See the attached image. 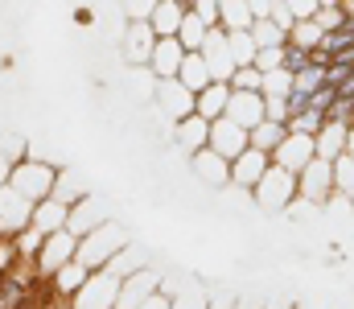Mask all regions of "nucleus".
Listing matches in <instances>:
<instances>
[{
  "label": "nucleus",
  "instance_id": "8",
  "mask_svg": "<svg viewBox=\"0 0 354 309\" xmlns=\"http://www.w3.org/2000/svg\"><path fill=\"white\" fill-rule=\"evenodd\" d=\"M268 165H272V153L264 149H256V144H248L235 161H231V186H239V190H256L260 186V178L268 174Z\"/></svg>",
  "mask_w": 354,
  "mask_h": 309
},
{
  "label": "nucleus",
  "instance_id": "13",
  "mask_svg": "<svg viewBox=\"0 0 354 309\" xmlns=\"http://www.w3.org/2000/svg\"><path fill=\"white\" fill-rule=\"evenodd\" d=\"M313 157H317V153H313V136H301V132H288V136L276 144V153H272V161L284 165V169H292V174H301Z\"/></svg>",
  "mask_w": 354,
  "mask_h": 309
},
{
  "label": "nucleus",
  "instance_id": "18",
  "mask_svg": "<svg viewBox=\"0 0 354 309\" xmlns=\"http://www.w3.org/2000/svg\"><path fill=\"white\" fill-rule=\"evenodd\" d=\"M185 12H189V0H157L153 12H149V25H153L157 37H177Z\"/></svg>",
  "mask_w": 354,
  "mask_h": 309
},
{
  "label": "nucleus",
  "instance_id": "15",
  "mask_svg": "<svg viewBox=\"0 0 354 309\" xmlns=\"http://www.w3.org/2000/svg\"><path fill=\"white\" fill-rule=\"evenodd\" d=\"M157 107L169 115V120H185V115H194V91L189 87H181L177 79H157Z\"/></svg>",
  "mask_w": 354,
  "mask_h": 309
},
{
  "label": "nucleus",
  "instance_id": "32",
  "mask_svg": "<svg viewBox=\"0 0 354 309\" xmlns=\"http://www.w3.org/2000/svg\"><path fill=\"white\" fill-rule=\"evenodd\" d=\"M252 37H256L260 50H264V46H284V41H288V29L276 25L272 17H256V21H252Z\"/></svg>",
  "mask_w": 354,
  "mask_h": 309
},
{
  "label": "nucleus",
  "instance_id": "23",
  "mask_svg": "<svg viewBox=\"0 0 354 309\" xmlns=\"http://www.w3.org/2000/svg\"><path fill=\"white\" fill-rule=\"evenodd\" d=\"M87 277H91L87 264H83V260H71V264H62L54 277H46V285H50V293H54V297H66V301H71V297L87 285Z\"/></svg>",
  "mask_w": 354,
  "mask_h": 309
},
{
  "label": "nucleus",
  "instance_id": "20",
  "mask_svg": "<svg viewBox=\"0 0 354 309\" xmlns=\"http://www.w3.org/2000/svg\"><path fill=\"white\" fill-rule=\"evenodd\" d=\"M346 140H351V124H342V120H326V128L313 136V153H317L322 161H338V157L346 153Z\"/></svg>",
  "mask_w": 354,
  "mask_h": 309
},
{
  "label": "nucleus",
  "instance_id": "17",
  "mask_svg": "<svg viewBox=\"0 0 354 309\" xmlns=\"http://www.w3.org/2000/svg\"><path fill=\"white\" fill-rule=\"evenodd\" d=\"M157 293V277L153 272H128L124 281H120V297H115V309H140L149 297Z\"/></svg>",
  "mask_w": 354,
  "mask_h": 309
},
{
  "label": "nucleus",
  "instance_id": "51",
  "mask_svg": "<svg viewBox=\"0 0 354 309\" xmlns=\"http://www.w3.org/2000/svg\"><path fill=\"white\" fill-rule=\"evenodd\" d=\"M342 12H346V17H354V0H342Z\"/></svg>",
  "mask_w": 354,
  "mask_h": 309
},
{
  "label": "nucleus",
  "instance_id": "12",
  "mask_svg": "<svg viewBox=\"0 0 354 309\" xmlns=\"http://www.w3.org/2000/svg\"><path fill=\"white\" fill-rule=\"evenodd\" d=\"M202 58L210 66V79H231L235 75V58H231V46H227V29L214 25L206 33V46H202Z\"/></svg>",
  "mask_w": 354,
  "mask_h": 309
},
{
  "label": "nucleus",
  "instance_id": "38",
  "mask_svg": "<svg viewBox=\"0 0 354 309\" xmlns=\"http://www.w3.org/2000/svg\"><path fill=\"white\" fill-rule=\"evenodd\" d=\"M227 83H231V91H260L264 71H260V66H235V75H231Z\"/></svg>",
  "mask_w": 354,
  "mask_h": 309
},
{
  "label": "nucleus",
  "instance_id": "30",
  "mask_svg": "<svg viewBox=\"0 0 354 309\" xmlns=\"http://www.w3.org/2000/svg\"><path fill=\"white\" fill-rule=\"evenodd\" d=\"M248 136H252V144H256V149H264V153H276V144H280V140L288 136V124H276V120H260V124H256V128H252Z\"/></svg>",
  "mask_w": 354,
  "mask_h": 309
},
{
  "label": "nucleus",
  "instance_id": "11",
  "mask_svg": "<svg viewBox=\"0 0 354 309\" xmlns=\"http://www.w3.org/2000/svg\"><path fill=\"white\" fill-rule=\"evenodd\" d=\"M153 46H157V33H153V25H149V21H128L124 46H120L124 62H128V66H149V58H153Z\"/></svg>",
  "mask_w": 354,
  "mask_h": 309
},
{
  "label": "nucleus",
  "instance_id": "6",
  "mask_svg": "<svg viewBox=\"0 0 354 309\" xmlns=\"http://www.w3.org/2000/svg\"><path fill=\"white\" fill-rule=\"evenodd\" d=\"M120 281H124V277H115L111 268L91 272L87 285L71 297V309H111L115 306V297H120Z\"/></svg>",
  "mask_w": 354,
  "mask_h": 309
},
{
  "label": "nucleus",
  "instance_id": "47",
  "mask_svg": "<svg viewBox=\"0 0 354 309\" xmlns=\"http://www.w3.org/2000/svg\"><path fill=\"white\" fill-rule=\"evenodd\" d=\"M284 8H288L292 17H313V12H317V0H284Z\"/></svg>",
  "mask_w": 354,
  "mask_h": 309
},
{
  "label": "nucleus",
  "instance_id": "31",
  "mask_svg": "<svg viewBox=\"0 0 354 309\" xmlns=\"http://www.w3.org/2000/svg\"><path fill=\"white\" fill-rule=\"evenodd\" d=\"M206 33H210V25H206L198 12H185V21H181V29H177V41H181L185 50H202V46H206Z\"/></svg>",
  "mask_w": 354,
  "mask_h": 309
},
{
  "label": "nucleus",
  "instance_id": "7",
  "mask_svg": "<svg viewBox=\"0 0 354 309\" xmlns=\"http://www.w3.org/2000/svg\"><path fill=\"white\" fill-rule=\"evenodd\" d=\"M37 285H41V277H37L33 260H17V264L0 277V309H17Z\"/></svg>",
  "mask_w": 354,
  "mask_h": 309
},
{
  "label": "nucleus",
  "instance_id": "5",
  "mask_svg": "<svg viewBox=\"0 0 354 309\" xmlns=\"http://www.w3.org/2000/svg\"><path fill=\"white\" fill-rule=\"evenodd\" d=\"M75 252H79V239L62 227V231H50L46 239H41V247H37V256H33V268H37V277L46 281V277H54L62 264H71L75 260Z\"/></svg>",
  "mask_w": 354,
  "mask_h": 309
},
{
  "label": "nucleus",
  "instance_id": "21",
  "mask_svg": "<svg viewBox=\"0 0 354 309\" xmlns=\"http://www.w3.org/2000/svg\"><path fill=\"white\" fill-rule=\"evenodd\" d=\"M189 161H194V174H198L206 186H231V161H227V157H218L210 144H206V149H198Z\"/></svg>",
  "mask_w": 354,
  "mask_h": 309
},
{
  "label": "nucleus",
  "instance_id": "16",
  "mask_svg": "<svg viewBox=\"0 0 354 309\" xmlns=\"http://www.w3.org/2000/svg\"><path fill=\"white\" fill-rule=\"evenodd\" d=\"M103 223H107V206L99 203V198H87V194L71 206V214H66V231H71L75 239H83L87 231L103 227Z\"/></svg>",
  "mask_w": 354,
  "mask_h": 309
},
{
  "label": "nucleus",
  "instance_id": "48",
  "mask_svg": "<svg viewBox=\"0 0 354 309\" xmlns=\"http://www.w3.org/2000/svg\"><path fill=\"white\" fill-rule=\"evenodd\" d=\"M248 8H252V17H272L276 0H248Z\"/></svg>",
  "mask_w": 354,
  "mask_h": 309
},
{
  "label": "nucleus",
  "instance_id": "29",
  "mask_svg": "<svg viewBox=\"0 0 354 309\" xmlns=\"http://www.w3.org/2000/svg\"><path fill=\"white\" fill-rule=\"evenodd\" d=\"M288 41L313 54V50L322 46V29H317V21H313V17H297V21L288 25Z\"/></svg>",
  "mask_w": 354,
  "mask_h": 309
},
{
  "label": "nucleus",
  "instance_id": "54",
  "mask_svg": "<svg viewBox=\"0 0 354 309\" xmlns=\"http://www.w3.org/2000/svg\"><path fill=\"white\" fill-rule=\"evenodd\" d=\"M0 277H4V268H0Z\"/></svg>",
  "mask_w": 354,
  "mask_h": 309
},
{
  "label": "nucleus",
  "instance_id": "2",
  "mask_svg": "<svg viewBox=\"0 0 354 309\" xmlns=\"http://www.w3.org/2000/svg\"><path fill=\"white\" fill-rule=\"evenodd\" d=\"M252 198L264 206V210H288V206L297 203V174L272 161L268 174L260 178V186L252 190Z\"/></svg>",
  "mask_w": 354,
  "mask_h": 309
},
{
  "label": "nucleus",
  "instance_id": "24",
  "mask_svg": "<svg viewBox=\"0 0 354 309\" xmlns=\"http://www.w3.org/2000/svg\"><path fill=\"white\" fill-rule=\"evenodd\" d=\"M227 100H231V83H227V79H214V83H206V87L194 95V115L218 120V115L227 111Z\"/></svg>",
  "mask_w": 354,
  "mask_h": 309
},
{
  "label": "nucleus",
  "instance_id": "52",
  "mask_svg": "<svg viewBox=\"0 0 354 309\" xmlns=\"http://www.w3.org/2000/svg\"><path fill=\"white\" fill-rule=\"evenodd\" d=\"M346 153L354 157V124H351V140H346Z\"/></svg>",
  "mask_w": 354,
  "mask_h": 309
},
{
  "label": "nucleus",
  "instance_id": "36",
  "mask_svg": "<svg viewBox=\"0 0 354 309\" xmlns=\"http://www.w3.org/2000/svg\"><path fill=\"white\" fill-rule=\"evenodd\" d=\"M322 128H326V111H313V107H305L301 115L288 120V132H301V136H317Z\"/></svg>",
  "mask_w": 354,
  "mask_h": 309
},
{
  "label": "nucleus",
  "instance_id": "50",
  "mask_svg": "<svg viewBox=\"0 0 354 309\" xmlns=\"http://www.w3.org/2000/svg\"><path fill=\"white\" fill-rule=\"evenodd\" d=\"M8 174H12V165H8V161L0 157V186H8Z\"/></svg>",
  "mask_w": 354,
  "mask_h": 309
},
{
  "label": "nucleus",
  "instance_id": "34",
  "mask_svg": "<svg viewBox=\"0 0 354 309\" xmlns=\"http://www.w3.org/2000/svg\"><path fill=\"white\" fill-rule=\"evenodd\" d=\"M334 194H342L346 203H354V157L342 153L334 161Z\"/></svg>",
  "mask_w": 354,
  "mask_h": 309
},
{
  "label": "nucleus",
  "instance_id": "43",
  "mask_svg": "<svg viewBox=\"0 0 354 309\" xmlns=\"http://www.w3.org/2000/svg\"><path fill=\"white\" fill-rule=\"evenodd\" d=\"M50 297H54V293H50V285L41 281V285H37V289H33V293H29L17 309H50Z\"/></svg>",
  "mask_w": 354,
  "mask_h": 309
},
{
  "label": "nucleus",
  "instance_id": "19",
  "mask_svg": "<svg viewBox=\"0 0 354 309\" xmlns=\"http://www.w3.org/2000/svg\"><path fill=\"white\" fill-rule=\"evenodd\" d=\"M181 58H185V46H181L177 37H157V46H153V58H149V71H153L157 79H177V71H181Z\"/></svg>",
  "mask_w": 354,
  "mask_h": 309
},
{
  "label": "nucleus",
  "instance_id": "45",
  "mask_svg": "<svg viewBox=\"0 0 354 309\" xmlns=\"http://www.w3.org/2000/svg\"><path fill=\"white\" fill-rule=\"evenodd\" d=\"M0 157H4L8 165H17V161H25V144H21L17 136H12V140L4 136V140H0Z\"/></svg>",
  "mask_w": 354,
  "mask_h": 309
},
{
  "label": "nucleus",
  "instance_id": "44",
  "mask_svg": "<svg viewBox=\"0 0 354 309\" xmlns=\"http://www.w3.org/2000/svg\"><path fill=\"white\" fill-rule=\"evenodd\" d=\"M334 100H338V91H334L330 83H322V87L309 95V107H313V111H330V103H334Z\"/></svg>",
  "mask_w": 354,
  "mask_h": 309
},
{
  "label": "nucleus",
  "instance_id": "41",
  "mask_svg": "<svg viewBox=\"0 0 354 309\" xmlns=\"http://www.w3.org/2000/svg\"><path fill=\"white\" fill-rule=\"evenodd\" d=\"M309 66V50H301V46H292V41H284V71L288 75H297V71H305Z\"/></svg>",
  "mask_w": 354,
  "mask_h": 309
},
{
  "label": "nucleus",
  "instance_id": "27",
  "mask_svg": "<svg viewBox=\"0 0 354 309\" xmlns=\"http://www.w3.org/2000/svg\"><path fill=\"white\" fill-rule=\"evenodd\" d=\"M227 46H231V58H235V66H252L256 62V37H252V29H227Z\"/></svg>",
  "mask_w": 354,
  "mask_h": 309
},
{
  "label": "nucleus",
  "instance_id": "14",
  "mask_svg": "<svg viewBox=\"0 0 354 309\" xmlns=\"http://www.w3.org/2000/svg\"><path fill=\"white\" fill-rule=\"evenodd\" d=\"M227 120H235V124H243L248 132L268 120V107H264V95L260 91H231V100H227V111H223Z\"/></svg>",
  "mask_w": 354,
  "mask_h": 309
},
{
  "label": "nucleus",
  "instance_id": "26",
  "mask_svg": "<svg viewBox=\"0 0 354 309\" xmlns=\"http://www.w3.org/2000/svg\"><path fill=\"white\" fill-rule=\"evenodd\" d=\"M66 214H71V206L58 203V198H41V203H33V227L41 231V235H50V231H62L66 227Z\"/></svg>",
  "mask_w": 354,
  "mask_h": 309
},
{
  "label": "nucleus",
  "instance_id": "28",
  "mask_svg": "<svg viewBox=\"0 0 354 309\" xmlns=\"http://www.w3.org/2000/svg\"><path fill=\"white\" fill-rule=\"evenodd\" d=\"M252 8L248 0H218V25L223 29H252Z\"/></svg>",
  "mask_w": 354,
  "mask_h": 309
},
{
  "label": "nucleus",
  "instance_id": "22",
  "mask_svg": "<svg viewBox=\"0 0 354 309\" xmlns=\"http://www.w3.org/2000/svg\"><path fill=\"white\" fill-rule=\"evenodd\" d=\"M174 136H177V149H181L185 157H194L198 149L210 144V120H202V115H185V120H177Z\"/></svg>",
  "mask_w": 354,
  "mask_h": 309
},
{
  "label": "nucleus",
  "instance_id": "4",
  "mask_svg": "<svg viewBox=\"0 0 354 309\" xmlns=\"http://www.w3.org/2000/svg\"><path fill=\"white\" fill-rule=\"evenodd\" d=\"M297 198H305L309 206H326L334 198V161L313 157L301 174H297Z\"/></svg>",
  "mask_w": 354,
  "mask_h": 309
},
{
  "label": "nucleus",
  "instance_id": "35",
  "mask_svg": "<svg viewBox=\"0 0 354 309\" xmlns=\"http://www.w3.org/2000/svg\"><path fill=\"white\" fill-rule=\"evenodd\" d=\"M322 83H326V66H317V62H309L305 71L292 75V91H301V95H313Z\"/></svg>",
  "mask_w": 354,
  "mask_h": 309
},
{
  "label": "nucleus",
  "instance_id": "3",
  "mask_svg": "<svg viewBox=\"0 0 354 309\" xmlns=\"http://www.w3.org/2000/svg\"><path fill=\"white\" fill-rule=\"evenodd\" d=\"M54 178H58V169L54 165H46V161H17L12 165V174H8V186L12 190H21L29 203H41V198H50V190H54Z\"/></svg>",
  "mask_w": 354,
  "mask_h": 309
},
{
  "label": "nucleus",
  "instance_id": "1",
  "mask_svg": "<svg viewBox=\"0 0 354 309\" xmlns=\"http://www.w3.org/2000/svg\"><path fill=\"white\" fill-rule=\"evenodd\" d=\"M128 247V235H124V227H115L111 218L103 223V227H95L87 231L83 239H79V252H75V260H83L91 272H99V268H107L120 252Z\"/></svg>",
  "mask_w": 354,
  "mask_h": 309
},
{
  "label": "nucleus",
  "instance_id": "10",
  "mask_svg": "<svg viewBox=\"0 0 354 309\" xmlns=\"http://www.w3.org/2000/svg\"><path fill=\"white\" fill-rule=\"evenodd\" d=\"M29 218H33V203H29L21 190L0 186V235H17V231H25Z\"/></svg>",
  "mask_w": 354,
  "mask_h": 309
},
{
  "label": "nucleus",
  "instance_id": "33",
  "mask_svg": "<svg viewBox=\"0 0 354 309\" xmlns=\"http://www.w3.org/2000/svg\"><path fill=\"white\" fill-rule=\"evenodd\" d=\"M87 190H83V182H79V174H58L54 178V190H50V198H58V203H66V206H75L79 198H83Z\"/></svg>",
  "mask_w": 354,
  "mask_h": 309
},
{
  "label": "nucleus",
  "instance_id": "25",
  "mask_svg": "<svg viewBox=\"0 0 354 309\" xmlns=\"http://www.w3.org/2000/svg\"><path fill=\"white\" fill-rule=\"evenodd\" d=\"M177 83H181V87H189L194 95H198L206 83H214V79H210V66H206V58H202V50H185L181 71H177Z\"/></svg>",
  "mask_w": 354,
  "mask_h": 309
},
{
  "label": "nucleus",
  "instance_id": "37",
  "mask_svg": "<svg viewBox=\"0 0 354 309\" xmlns=\"http://www.w3.org/2000/svg\"><path fill=\"white\" fill-rule=\"evenodd\" d=\"M313 21H317V29H322V33H334V29H342V21H346V12H342V0H338V4H317Z\"/></svg>",
  "mask_w": 354,
  "mask_h": 309
},
{
  "label": "nucleus",
  "instance_id": "49",
  "mask_svg": "<svg viewBox=\"0 0 354 309\" xmlns=\"http://www.w3.org/2000/svg\"><path fill=\"white\" fill-rule=\"evenodd\" d=\"M338 95H346V100H354V71L342 79V87H338Z\"/></svg>",
  "mask_w": 354,
  "mask_h": 309
},
{
  "label": "nucleus",
  "instance_id": "42",
  "mask_svg": "<svg viewBox=\"0 0 354 309\" xmlns=\"http://www.w3.org/2000/svg\"><path fill=\"white\" fill-rule=\"evenodd\" d=\"M326 120H342V124H354V100H346V95H338V100L330 103Z\"/></svg>",
  "mask_w": 354,
  "mask_h": 309
},
{
  "label": "nucleus",
  "instance_id": "55",
  "mask_svg": "<svg viewBox=\"0 0 354 309\" xmlns=\"http://www.w3.org/2000/svg\"><path fill=\"white\" fill-rule=\"evenodd\" d=\"M111 309H115V306H111Z\"/></svg>",
  "mask_w": 354,
  "mask_h": 309
},
{
  "label": "nucleus",
  "instance_id": "40",
  "mask_svg": "<svg viewBox=\"0 0 354 309\" xmlns=\"http://www.w3.org/2000/svg\"><path fill=\"white\" fill-rule=\"evenodd\" d=\"M252 66H260V71H276V66H284V46H264V50H256V62Z\"/></svg>",
  "mask_w": 354,
  "mask_h": 309
},
{
  "label": "nucleus",
  "instance_id": "53",
  "mask_svg": "<svg viewBox=\"0 0 354 309\" xmlns=\"http://www.w3.org/2000/svg\"><path fill=\"white\" fill-rule=\"evenodd\" d=\"M317 4H338V0H317Z\"/></svg>",
  "mask_w": 354,
  "mask_h": 309
},
{
  "label": "nucleus",
  "instance_id": "9",
  "mask_svg": "<svg viewBox=\"0 0 354 309\" xmlns=\"http://www.w3.org/2000/svg\"><path fill=\"white\" fill-rule=\"evenodd\" d=\"M248 144H252V136H248V128H243V124H235V120H227V115L210 120V149H214L218 157L235 161Z\"/></svg>",
  "mask_w": 354,
  "mask_h": 309
},
{
  "label": "nucleus",
  "instance_id": "46",
  "mask_svg": "<svg viewBox=\"0 0 354 309\" xmlns=\"http://www.w3.org/2000/svg\"><path fill=\"white\" fill-rule=\"evenodd\" d=\"M153 4L157 0H124V12H128V21H149Z\"/></svg>",
  "mask_w": 354,
  "mask_h": 309
},
{
  "label": "nucleus",
  "instance_id": "39",
  "mask_svg": "<svg viewBox=\"0 0 354 309\" xmlns=\"http://www.w3.org/2000/svg\"><path fill=\"white\" fill-rule=\"evenodd\" d=\"M12 239H17V252H21V260H33V256H37V247H41V239H46V235H41V231H37V227H33V223H29V227H25V231H17V235H12Z\"/></svg>",
  "mask_w": 354,
  "mask_h": 309
}]
</instances>
